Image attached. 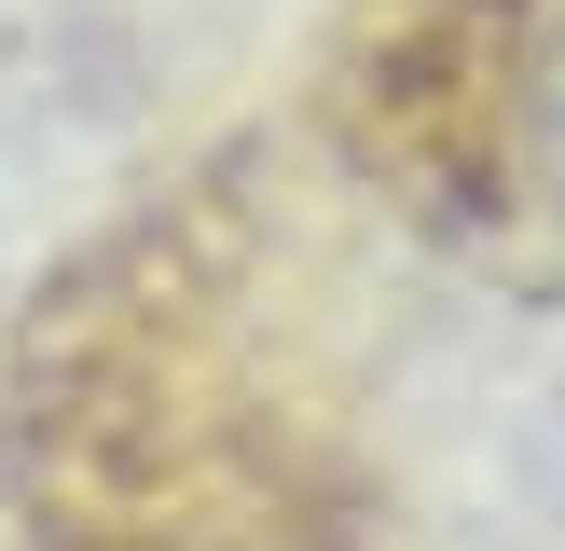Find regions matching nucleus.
Instances as JSON below:
<instances>
[]
</instances>
